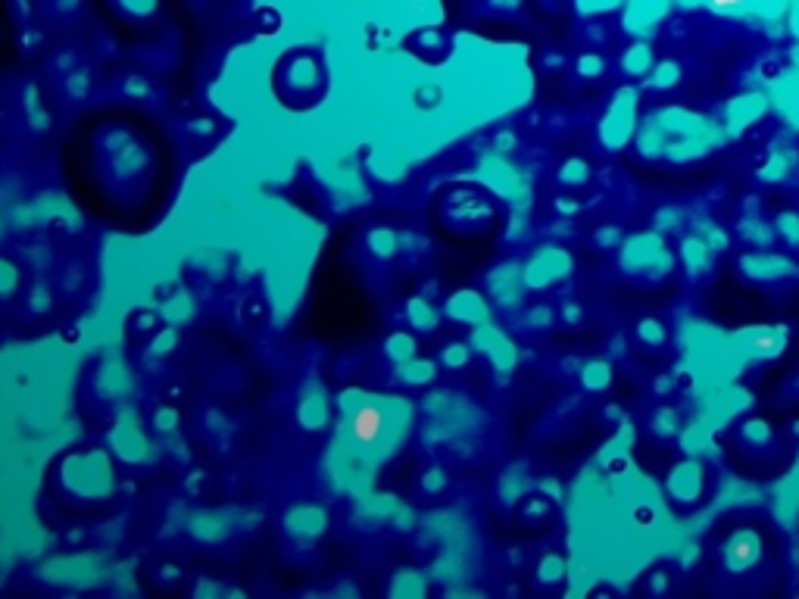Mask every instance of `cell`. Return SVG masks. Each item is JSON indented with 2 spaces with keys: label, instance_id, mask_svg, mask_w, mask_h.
Returning <instances> with one entry per match:
<instances>
[{
  "label": "cell",
  "instance_id": "obj_14",
  "mask_svg": "<svg viewBox=\"0 0 799 599\" xmlns=\"http://www.w3.org/2000/svg\"><path fill=\"white\" fill-rule=\"evenodd\" d=\"M653 431H656L659 437H672V434H678V415H675V409H659V412L653 415Z\"/></svg>",
  "mask_w": 799,
  "mask_h": 599
},
{
  "label": "cell",
  "instance_id": "obj_18",
  "mask_svg": "<svg viewBox=\"0 0 799 599\" xmlns=\"http://www.w3.org/2000/svg\"><path fill=\"white\" fill-rule=\"evenodd\" d=\"M743 434L750 437V440H756V444H765V440H768V425L765 422H750V425L743 428Z\"/></svg>",
  "mask_w": 799,
  "mask_h": 599
},
{
  "label": "cell",
  "instance_id": "obj_7",
  "mask_svg": "<svg viewBox=\"0 0 799 599\" xmlns=\"http://www.w3.org/2000/svg\"><path fill=\"white\" fill-rule=\"evenodd\" d=\"M653 63H656V60H653V47H650L647 41L631 44V47L625 50V57H622V69H625L628 75H634V78L650 75Z\"/></svg>",
  "mask_w": 799,
  "mask_h": 599
},
{
  "label": "cell",
  "instance_id": "obj_24",
  "mask_svg": "<svg viewBox=\"0 0 799 599\" xmlns=\"http://www.w3.org/2000/svg\"><path fill=\"white\" fill-rule=\"evenodd\" d=\"M559 213H565V216H572V213H578V203L575 200H569V197H559Z\"/></svg>",
  "mask_w": 799,
  "mask_h": 599
},
{
  "label": "cell",
  "instance_id": "obj_20",
  "mask_svg": "<svg viewBox=\"0 0 799 599\" xmlns=\"http://www.w3.org/2000/svg\"><path fill=\"white\" fill-rule=\"evenodd\" d=\"M618 241H622V231H618V228H603V231H597V244H600V247H615Z\"/></svg>",
  "mask_w": 799,
  "mask_h": 599
},
{
  "label": "cell",
  "instance_id": "obj_13",
  "mask_svg": "<svg viewBox=\"0 0 799 599\" xmlns=\"http://www.w3.org/2000/svg\"><path fill=\"white\" fill-rule=\"evenodd\" d=\"M775 231L781 234L787 244L796 247L799 244V213H781L778 222H775Z\"/></svg>",
  "mask_w": 799,
  "mask_h": 599
},
{
  "label": "cell",
  "instance_id": "obj_6",
  "mask_svg": "<svg viewBox=\"0 0 799 599\" xmlns=\"http://www.w3.org/2000/svg\"><path fill=\"white\" fill-rule=\"evenodd\" d=\"M712 247L700 238V234H693V238H687L681 244V259H684V266L693 272V275H700V272H709L712 266Z\"/></svg>",
  "mask_w": 799,
  "mask_h": 599
},
{
  "label": "cell",
  "instance_id": "obj_5",
  "mask_svg": "<svg viewBox=\"0 0 799 599\" xmlns=\"http://www.w3.org/2000/svg\"><path fill=\"white\" fill-rule=\"evenodd\" d=\"M740 341L746 347V353L756 359H775L784 353L787 347V331L784 328H750L740 334Z\"/></svg>",
  "mask_w": 799,
  "mask_h": 599
},
{
  "label": "cell",
  "instance_id": "obj_8",
  "mask_svg": "<svg viewBox=\"0 0 799 599\" xmlns=\"http://www.w3.org/2000/svg\"><path fill=\"white\" fill-rule=\"evenodd\" d=\"M681 82V66L675 60H662V63H653L650 75H647V88L653 91H668Z\"/></svg>",
  "mask_w": 799,
  "mask_h": 599
},
{
  "label": "cell",
  "instance_id": "obj_19",
  "mask_svg": "<svg viewBox=\"0 0 799 599\" xmlns=\"http://www.w3.org/2000/svg\"><path fill=\"white\" fill-rule=\"evenodd\" d=\"M784 172H787V166H784L781 160H775V156H771V163L762 169V178H768V181H781Z\"/></svg>",
  "mask_w": 799,
  "mask_h": 599
},
{
  "label": "cell",
  "instance_id": "obj_17",
  "mask_svg": "<svg viewBox=\"0 0 799 599\" xmlns=\"http://www.w3.org/2000/svg\"><path fill=\"white\" fill-rule=\"evenodd\" d=\"M700 238L712 247V250H721V247H728V234L725 231H718L712 222H700Z\"/></svg>",
  "mask_w": 799,
  "mask_h": 599
},
{
  "label": "cell",
  "instance_id": "obj_2",
  "mask_svg": "<svg viewBox=\"0 0 799 599\" xmlns=\"http://www.w3.org/2000/svg\"><path fill=\"white\" fill-rule=\"evenodd\" d=\"M622 259H628V269L634 272H650L653 278H662L653 269V259H662V263H672V256L665 253V244L656 238V234H640V238H631Z\"/></svg>",
  "mask_w": 799,
  "mask_h": 599
},
{
  "label": "cell",
  "instance_id": "obj_23",
  "mask_svg": "<svg viewBox=\"0 0 799 599\" xmlns=\"http://www.w3.org/2000/svg\"><path fill=\"white\" fill-rule=\"evenodd\" d=\"M556 571H562V562L553 556V559H547V562H544V581H550V578H559Z\"/></svg>",
  "mask_w": 799,
  "mask_h": 599
},
{
  "label": "cell",
  "instance_id": "obj_3",
  "mask_svg": "<svg viewBox=\"0 0 799 599\" xmlns=\"http://www.w3.org/2000/svg\"><path fill=\"white\" fill-rule=\"evenodd\" d=\"M740 269L746 278L753 281H778V278H793L799 275V269L790 263L787 256H775V253H753L740 259Z\"/></svg>",
  "mask_w": 799,
  "mask_h": 599
},
{
  "label": "cell",
  "instance_id": "obj_12",
  "mask_svg": "<svg viewBox=\"0 0 799 599\" xmlns=\"http://www.w3.org/2000/svg\"><path fill=\"white\" fill-rule=\"evenodd\" d=\"M637 334H640V341L650 344V347H662L665 344V325L659 319H640Z\"/></svg>",
  "mask_w": 799,
  "mask_h": 599
},
{
  "label": "cell",
  "instance_id": "obj_15",
  "mask_svg": "<svg viewBox=\"0 0 799 599\" xmlns=\"http://www.w3.org/2000/svg\"><path fill=\"white\" fill-rule=\"evenodd\" d=\"M625 0H575V7L581 16H597V13H609V10H618Z\"/></svg>",
  "mask_w": 799,
  "mask_h": 599
},
{
  "label": "cell",
  "instance_id": "obj_22",
  "mask_svg": "<svg viewBox=\"0 0 799 599\" xmlns=\"http://www.w3.org/2000/svg\"><path fill=\"white\" fill-rule=\"evenodd\" d=\"M122 7H128L132 13H147V10H153V0H119Z\"/></svg>",
  "mask_w": 799,
  "mask_h": 599
},
{
  "label": "cell",
  "instance_id": "obj_10",
  "mask_svg": "<svg viewBox=\"0 0 799 599\" xmlns=\"http://www.w3.org/2000/svg\"><path fill=\"white\" fill-rule=\"evenodd\" d=\"M378 431H381V412L369 409V406L359 409L356 419H353V434H356L359 444H372V440L378 437Z\"/></svg>",
  "mask_w": 799,
  "mask_h": 599
},
{
  "label": "cell",
  "instance_id": "obj_4",
  "mask_svg": "<svg viewBox=\"0 0 799 599\" xmlns=\"http://www.w3.org/2000/svg\"><path fill=\"white\" fill-rule=\"evenodd\" d=\"M668 493L681 503H697L703 493V465L700 462H681L668 475Z\"/></svg>",
  "mask_w": 799,
  "mask_h": 599
},
{
  "label": "cell",
  "instance_id": "obj_25",
  "mask_svg": "<svg viewBox=\"0 0 799 599\" xmlns=\"http://www.w3.org/2000/svg\"><path fill=\"white\" fill-rule=\"evenodd\" d=\"M565 319H569V322H578V319H581V309H578V306H569V309H565Z\"/></svg>",
  "mask_w": 799,
  "mask_h": 599
},
{
  "label": "cell",
  "instance_id": "obj_16",
  "mask_svg": "<svg viewBox=\"0 0 799 599\" xmlns=\"http://www.w3.org/2000/svg\"><path fill=\"white\" fill-rule=\"evenodd\" d=\"M603 72H606V60L600 54H584L578 60V75L584 78H603Z\"/></svg>",
  "mask_w": 799,
  "mask_h": 599
},
{
  "label": "cell",
  "instance_id": "obj_26",
  "mask_svg": "<svg viewBox=\"0 0 799 599\" xmlns=\"http://www.w3.org/2000/svg\"><path fill=\"white\" fill-rule=\"evenodd\" d=\"M494 4H497V7H503V10H515V7L522 4V0H494Z\"/></svg>",
  "mask_w": 799,
  "mask_h": 599
},
{
  "label": "cell",
  "instance_id": "obj_11",
  "mask_svg": "<svg viewBox=\"0 0 799 599\" xmlns=\"http://www.w3.org/2000/svg\"><path fill=\"white\" fill-rule=\"evenodd\" d=\"M559 178H562V185L581 188V185H587V181H590V166L584 160H569L559 169Z\"/></svg>",
  "mask_w": 799,
  "mask_h": 599
},
{
  "label": "cell",
  "instance_id": "obj_21",
  "mask_svg": "<svg viewBox=\"0 0 799 599\" xmlns=\"http://www.w3.org/2000/svg\"><path fill=\"white\" fill-rule=\"evenodd\" d=\"M709 4H712L718 13H734V10H740V7L750 4V0H709Z\"/></svg>",
  "mask_w": 799,
  "mask_h": 599
},
{
  "label": "cell",
  "instance_id": "obj_1",
  "mask_svg": "<svg viewBox=\"0 0 799 599\" xmlns=\"http://www.w3.org/2000/svg\"><path fill=\"white\" fill-rule=\"evenodd\" d=\"M721 556H725V565L728 571H734V575H740V571L746 568H753L762 556V540L756 531H734L725 543V550H721Z\"/></svg>",
  "mask_w": 799,
  "mask_h": 599
},
{
  "label": "cell",
  "instance_id": "obj_9",
  "mask_svg": "<svg viewBox=\"0 0 799 599\" xmlns=\"http://www.w3.org/2000/svg\"><path fill=\"white\" fill-rule=\"evenodd\" d=\"M581 384L590 390V394H600V390H606L612 384V366L603 359L587 362V366L581 369Z\"/></svg>",
  "mask_w": 799,
  "mask_h": 599
}]
</instances>
